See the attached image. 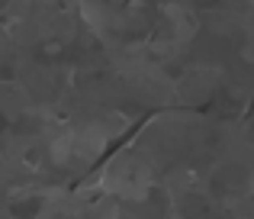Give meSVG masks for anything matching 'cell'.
<instances>
[{
    "mask_svg": "<svg viewBox=\"0 0 254 219\" xmlns=\"http://www.w3.org/2000/svg\"><path fill=\"white\" fill-rule=\"evenodd\" d=\"M251 139H254V123H251Z\"/></svg>",
    "mask_w": 254,
    "mask_h": 219,
    "instance_id": "cell-5",
    "label": "cell"
},
{
    "mask_svg": "<svg viewBox=\"0 0 254 219\" xmlns=\"http://www.w3.org/2000/svg\"><path fill=\"white\" fill-rule=\"evenodd\" d=\"M184 213H193V216H203V213H206L203 200H196V197H190V200H187V210H184Z\"/></svg>",
    "mask_w": 254,
    "mask_h": 219,
    "instance_id": "cell-2",
    "label": "cell"
},
{
    "mask_svg": "<svg viewBox=\"0 0 254 219\" xmlns=\"http://www.w3.org/2000/svg\"><path fill=\"white\" fill-rule=\"evenodd\" d=\"M39 210V200H29V203H23L19 210H13V213H36Z\"/></svg>",
    "mask_w": 254,
    "mask_h": 219,
    "instance_id": "cell-3",
    "label": "cell"
},
{
    "mask_svg": "<svg viewBox=\"0 0 254 219\" xmlns=\"http://www.w3.org/2000/svg\"><path fill=\"white\" fill-rule=\"evenodd\" d=\"M245 168L242 164H235V168H222L216 177H212V190L216 194H229V190H242L245 187Z\"/></svg>",
    "mask_w": 254,
    "mask_h": 219,
    "instance_id": "cell-1",
    "label": "cell"
},
{
    "mask_svg": "<svg viewBox=\"0 0 254 219\" xmlns=\"http://www.w3.org/2000/svg\"><path fill=\"white\" fill-rule=\"evenodd\" d=\"M199 10H212V6H219V0H196Z\"/></svg>",
    "mask_w": 254,
    "mask_h": 219,
    "instance_id": "cell-4",
    "label": "cell"
}]
</instances>
